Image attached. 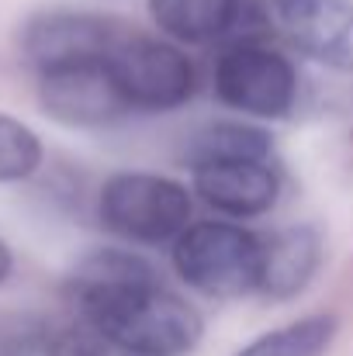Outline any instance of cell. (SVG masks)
I'll use <instances>...</instances> for the list:
<instances>
[{"mask_svg": "<svg viewBox=\"0 0 353 356\" xmlns=\"http://www.w3.org/2000/svg\"><path fill=\"white\" fill-rule=\"evenodd\" d=\"M270 24L308 59L353 73V7L343 0H270Z\"/></svg>", "mask_w": 353, "mask_h": 356, "instance_id": "cell-7", "label": "cell"}, {"mask_svg": "<svg viewBox=\"0 0 353 356\" xmlns=\"http://www.w3.org/2000/svg\"><path fill=\"white\" fill-rule=\"evenodd\" d=\"M115 45L118 35L108 21H101L94 14H70V10L38 14V17L28 21V28L21 35L24 59L38 73H49V70H59V66L108 59Z\"/></svg>", "mask_w": 353, "mask_h": 356, "instance_id": "cell-8", "label": "cell"}, {"mask_svg": "<svg viewBox=\"0 0 353 356\" xmlns=\"http://www.w3.org/2000/svg\"><path fill=\"white\" fill-rule=\"evenodd\" d=\"M173 263L194 291L212 298H239L256 287L260 238L226 222H201L177 236Z\"/></svg>", "mask_w": 353, "mask_h": 356, "instance_id": "cell-1", "label": "cell"}, {"mask_svg": "<svg viewBox=\"0 0 353 356\" xmlns=\"http://www.w3.org/2000/svg\"><path fill=\"white\" fill-rule=\"evenodd\" d=\"M42 163V142L17 118L0 115V184L24 180Z\"/></svg>", "mask_w": 353, "mask_h": 356, "instance_id": "cell-15", "label": "cell"}, {"mask_svg": "<svg viewBox=\"0 0 353 356\" xmlns=\"http://www.w3.org/2000/svg\"><path fill=\"white\" fill-rule=\"evenodd\" d=\"M270 156V135L263 128L249 124H208L201 128L187 145V163H226V159H267Z\"/></svg>", "mask_w": 353, "mask_h": 356, "instance_id": "cell-13", "label": "cell"}, {"mask_svg": "<svg viewBox=\"0 0 353 356\" xmlns=\"http://www.w3.org/2000/svg\"><path fill=\"white\" fill-rule=\"evenodd\" d=\"M322 256L319 236L312 229H284L267 242H260V273H256V291L267 298H295L315 273Z\"/></svg>", "mask_w": 353, "mask_h": 356, "instance_id": "cell-11", "label": "cell"}, {"mask_svg": "<svg viewBox=\"0 0 353 356\" xmlns=\"http://www.w3.org/2000/svg\"><path fill=\"white\" fill-rule=\"evenodd\" d=\"M132 356H139V353H132Z\"/></svg>", "mask_w": 353, "mask_h": 356, "instance_id": "cell-17", "label": "cell"}, {"mask_svg": "<svg viewBox=\"0 0 353 356\" xmlns=\"http://www.w3.org/2000/svg\"><path fill=\"white\" fill-rule=\"evenodd\" d=\"M38 76H42L38 97H42L45 115L63 124L101 128V124H111L115 118H121V111H128L108 59L59 66V70H49Z\"/></svg>", "mask_w": 353, "mask_h": 356, "instance_id": "cell-6", "label": "cell"}, {"mask_svg": "<svg viewBox=\"0 0 353 356\" xmlns=\"http://www.w3.org/2000/svg\"><path fill=\"white\" fill-rule=\"evenodd\" d=\"M7 277H10V249L0 242V284H3Z\"/></svg>", "mask_w": 353, "mask_h": 356, "instance_id": "cell-16", "label": "cell"}, {"mask_svg": "<svg viewBox=\"0 0 353 356\" xmlns=\"http://www.w3.org/2000/svg\"><path fill=\"white\" fill-rule=\"evenodd\" d=\"M108 343L139 356L191 353L201 339V315L177 294L152 284L94 325Z\"/></svg>", "mask_w": 353, "mask_h": 356, "instance_id": "cell-3", "label": "cell"}, {"mask_svg": "<svg viewBox=\"0 0 353 356\" xmlns=\"http://www.w3.org/2000/svg\"><path fill=\"white\" fill-rule=\"evenodd\" d=\"M336 336V318L329 315H312L295 325H284L277 332H267L242 346L235 356H322Z\"/></svg>", "mask_w": 353, "mask_h": 356, "instance_id": "cell-14", "label": "cell"}, {"mask_svg": "<svg viewBox=\"0 0 353 356\" xmlns=\"http://www.w3.org/2000/svg\"><path fill=\"white\" fill-rule=\"evenodd\" d=\"M215 90L229 108L242 115L281 118L295 104L298 76L281 52L242 42L222 52L215 66Z\"/></svg>", "mask_w": 353, "mask_h": 356, "instance_id": "cell-5", "label": "cell"}, {"mask_svg": "<svg viewBox=\"0 0 353 356\" xmlns=\"http://www.w3.org/2000/svg\"><path fill=\"white\" fill-rule=\"evenodd\" d=\"M152 284L156 277L149 263H142L139 256L121 252V249H97L73 270L66 284V298L80 322L97 325L101 318H108L115 308L132 301L135 294L149 291Z\"/></svg>", "mask_w": 353, "mask_h": 356, "instance_id": "cell-9", "label": "cell"}, {"mask_svg": "<svg viewBox=\"0 0 353 356\" xmlns=\"http://www.w3.org/2000/svg\"><path fill=\"white\" fill-rule=\"evenodd\" d=\"M194 184L212 208L235 218L263 215L277 201V173L267 166V159H226L194 166Z\"/></svg>", "mask_w": 353, "mask_h": 356, "instance_id": "cell-10", "label": "cell"}, {"mask_svg": "<svg viewBox=\"0 0 353 356\" xmlns=\"http://www.w3.org/2000/svg\"><path fill=\"white\" fill-rule=\"evenodd\" d=\"M242 0H149L156 24L177 42H212L239 17Z\"/></svg>", "mask_w": 353, "mask_h": 356, "instance_id": "cell-12", "label": "cell"}, {"mask_svg": "<svg viewBox=\"0 0 353 356\" xmlns=\"http://www.w3.org/2000/svg\"><path fill=\"white\" fill-rule=\"evenodd\" d=\"M108 66L125 104L139 111H173L194 90V70L187 56L152 38L118 42L108 56Z\"/></svg>", "mask_w": 353, "mask_h": 356, "instance_id": "cell-4", "label": "cell"}, {"mask_svg": "<svg viewBox=\"0 0 353 356\" xmlns=\"http://www.w3.org/2000/svg\"><path fill=\"white\" fill-rule=\"evenodd\" d=\"M101 222L121 238L156 245L187 229L191 197L166 177L118 173L101 191Z\"/></svg>", "mask_w": 353, "mask_h": 356, "instance_id": "cell-2", "label": "cell"}]
</instances>
